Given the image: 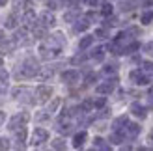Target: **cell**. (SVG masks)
Wrapping results in <instances>:
<instances>
[{
  "instance_id": "cell-2",
  "label": "cell",
  "mask_w": 153,
  "mask_h": 151,
  "mask_svg": "<svg viewBox=\"0 0 153 151\" xmlns=\"http://www.w3.org/2000/svg\"><path fill=\"white\" fill-rule=\"evenodd\" d=\"M13 97L15 99H19V101H25V103H34V90H30V88H25V86H21V88H15L13 90Z\"/></svg>"
},
{
  "instance_id": "cell-32",
  "label": "cell",
  "mask_w": 153,
  "mask_h": 151,
  "mask_svg": "<svg viewBox=\"0 0 153 151\" xmlns=\"http://www.w3.org/2000/svg\"><path fill=\"white\" fill-rule=\"evenodd\" d=\"M84 60H86V54H79V56H75L71 62L73 64H80V62H84Z\"/></svg>"
},
{
  "instance_id": "cell-3",
  "label": "cell",
  "mask_w": 153,
  "mask_h": 151,
  "mask_svg": "<svg viewBox=\"0 0 153 151\" xmlns=\"http://www.w3.org/2000/svg\"><path fill=\"white\" fill-rule=\"evenodd\" d=\"M28 119H30L28 112H19V114H15V116L10 119V127H7V129L15 131L17 127H22V125H26V123H28Z\"/></svg>"
},
{
  "instance_id": "cell-16",
  "label": "cell",
  "mask_w": 153,
  "mask_h": 151,
  "mask_svg": "<svg viewBox=\"0 0 153 151\" xmlns=\"http://www.w3.org/2000/svg\"><path fill=\"white\" fill-rule=\"evenodd\" d=\"M10 77H7V73H0V95L7 92V86H10Z\"/></svg>"
},
{
  "instance_id": "cell-20",
  "label": "cell",
  "mask_w": 153,
  "mask_h": 151,
  "mask_svg": "<svg viewBox=\"0 0 153 151\" xmlns=\"http://www.w3.org/2000/svg\"><path fill=\"white\" fill-rule=\"evenodd\" d=\"M52 75H54V69H52V67H45V69H39V78H41V80L51 78Z\"/></svg>"
},
{
  "instance_id": "cell-23",
  "label": "cell",
  "mask_w": 153,
  "mask_h": 151,
  "mask_svg": "<svg viewBox=\"0 0 153 151\" xmlns=\"http://www.w3.org/2000/svg\"><path fill=\"white\" fill-rule=\"evenodd\" d=\"M94 147H99V149H110V146L108 144H105V140L103 138H94Z\"/></svg>"
},
{
  "instance_id": "cell-21",
  "label": "cell",
  "mask_w": 153,
  "mask_h": 151,
  "mask_svg": "<svg viewBox=\"0 0 153 151\" xmlns=\"http://www.w3.org/2000/svg\"><path fill=\"white\" fill-rule=\"evenodd\" d=\"M90 26V22H88V19L84 17V19H80V21H76V24H75V30L76 32H84V30H86Z\"/></svg>"
},
{
  "instance_id": "cell-6",
  "label": "cell",
  "mask_w": 153,
  "mask_h": 151,
  "mask_svg": "<svg viewBox=\"0 0 153 151\" xmlns=\"http://www.w3.org/2000/svg\"><path fill=\"white\" fill-rule=\"evenodd\" d=\"M47 140H49V132L45 129H41V127H37L34 131V134H32V144L39 146V144H43V142H47Z\"/></svg>"
},
{
  "instance_id": "cell-22",
  "label": "cell",
  "mask_w": 153,
  "mask_h": 151,
  "mask_svg": "<svg viewBox=\"0 0 153 151\" xmlns=\"http://www.w3.org/2000/svg\"><path fill=\"white\" fill-rule=\"evenodd\" d=\"M91 58H94V60H97V62H103V58H105V49L97 47L94 52H91Z\"/></svg>"
},
{
  "instance_id": "cell-39",
  "label": "cell",
  "mask_w": 153,
  "mask_h": 151,
  "mask_svg": "<svg viewBox=\"0 0 153 151\" xmlns=\"http://www.w3.org/2000/svg\"><path fill=\"white\" fill-rule=\"evenodd\" d=\"M99 2H101V0H90V6H97Z\"/></svg>"
},
{
  "instance_id": "cell-40",
  "label": "cell",
  "mask_w": 153,
  "mask_h": 151,
  "mask_svg": "<svg viewBox=\"0 0 153 151\" xmlns=\"http://www.w3.org/2000/svg\"><path fill=\"white\" fill-rule=\"evenodd\" d=\"M7 4V0H0V6H6Z\"/></svg>"
},
{
  "instance_id": "cell-24",
  "label": "cell",
  "mask_w": 153,
  "mask_h": 151,
  "mask_svg": "<svg viewBox=\"0 0 153 151\" xmlns=\"http://www.w3.org/2000/svg\"><path fill=\"white\" fill-rule=\"evenodd\" d=\"M91 108H94V101H91V99H86V101L80 104V112H84V114H86V112H90Z\"/></svg>"
},
{
  "instance_id": "cell-28",
  "label": "cell",
  "mask_w": 153,
  "mask_h": 151,
  "mask_svg": "<svg viewBox=\"0 0 153 151\" xmlns=\"http://www.w3.org/2000/svg\"><path fill=\"white\" fill-rule=\"evenodd\" d=\"M105 104H106V99H105V97H99V99L94 101V107H95V108H103Z\"/></svg>"
},
{
  "instance_id": "cell-35",
  "label": "cell",
  "mask_w": 153,
  "mask_h": 151,
  "mask_svg": "<svg viewBox=\"0 0 153 151\" xmlns=\"http://www.w3.org/2000/svg\"><path fill=\"white\" fill-rule=\"evenodd\" d=\"M148 107H149V108H153V93H149V95H148Z\"/></svg>"
},
{
  "instance_id": "cell-17",
  "label": "cell",
  "mask_w": 153,
  "mask_h": 151,
  "mask_svg": "<svg viewBox=\"0 0 153 151\" xmlns=\"http://www.w3.org/2000/svg\"><path fill=\"white\" fill-rule=\"evenodd\" d=\"M91 43H94V36H84L82 39L79 41V49H80V50H84V49H88Z\"/></svg>"
},
{
  "instance_id": "cell-37",
  "label": "cell",
  "mask_w": 153,
  "mask_h": 151,
  "mask_svg": "<svg viewBox=\"0 0 153 151\" xmlns=\"http://www.w3.org/2000/svg\"><path fill=\"white\" fill-rule=\"evenodd\" d=\"M4 41H6V34L2 32V30H0V45H2Z\"/></svg>"
},
{
  "instance_id": "cell-42",
  "label": "cell",
  "mask_w": 153,
  "mask_h": 151,
  "mask_svg": "<svg viewBox=\"0 0 153 151\" xmlns=\"http://www.w3.org/2000/svg\"><path fill=\"white\" fill-rule=\"evenodd\" d=\"M149 142H153V129H151V134H149Z\"/></svg>"
},
{
  "instance_id": "cell-36",
  "label": "cell",
  "mask_w": 153,
  "mask_h": 151,
  "mask_svg": "<svg viewBox=\"0 0 153 151\" xmlns=\"http://www.w3.org/2000/svg\"><path fill=\"white\" fill-rule=\"evenodd\" d=\"M97 36H99V37H105V36H106V30H105V28L97 30Z\"/></svg>"
},
{
  "instance_id": "cell-27",
  "label": "cell",
  "mask_w": 153,
  "mask_h": 151,
  "mask_svg": "<svg viewBox=\"0 0 153 151\" xmlns=\"http://www.w3.org/2000/svg\"><path fill=\"white\" fill-rule=\"evenodd\" d=\"M142 71H146V73H153V62H149V60L142 62Z\"/></svg>"
},
{
  "instance_id": "cell-29",
  "label": "cell",
  "mask_w": 153,
  "mask_h": 151,
  "mask_svg": "<svg viewBox=\"0 0 153 151\" xmlns=\"http://www.w3.org/2000/svg\"><path fill=\"white\" fill-rule=\"evenodd\" d=\"M106 75H110V73H116L118 71V65H105V69H103Z\"/></svg>"
},
{
  "instance_id": "cell-26",
  "label": "cell",
  "mask_w": 153,
  "mask_h": 151,
  "mask_svg": "<svg viewBox=\"0 0 153 151\" xmlns=\"http://www.w3.org/2000/svg\"><path fill=\"white\" fill-rule=\"evenodd\" d=\"M112 11H114L112 4H103V10H101V13L105 15V17H108V15H112Z\"/></svg>"
},
{
  "instance_id": "cell-4",
  "label": "cell",
  "mask_w": 153,
  "mask_h": 151,
  "mask_svg": "<svg viewBox=\"0 0 153 151\" xmlns=\"http://www.w3.org/2000/svg\"><path fill=\"white\" fill-rule=\"evenodd\" d=\"M129 78H131L136 86H148V84H149V78L146 77V75H144L142 69H134V71H131Z\"/></svg>"
},
{
  "instance_id": "cell-1",
  "label": "cell",
  "mask_w": 153,
  "mask_h": 151,
  "mask_svg": "<svg viewBox=\"0 0 153 151\" xmlns=\"http://www.w3.org/2000/svg\"><path fill=\"white\" fill-rule=\"evenodd\" d=\"M39 64H37V60L36 58H26L25 62H22L21 65V69L15 73V77L17 78H32L36 77V75H39Z\"/></svg>"
},
{
  "instance_id": "cell-15",
  "label": "cell",
  "mask_w": 153,
  "mask_h": 151,
  "mask_svg": "<svg viewBox=\"0 0 153 151\" xmlns=\"http://www.w3.org/2000/svg\"><path fill=\"white\" fill-rule=\"evenodd\" d=\"M127 123H129V118H127V116H120V118H116V119H114V127H112V129L123 131Z\"/></svg>"
},
{
  "instance_id": "cell-9",
  "label": "cell",
  "mask_w": 153,
  "mask_h": 151,
  "mask_svg": "<svg viewBox=\"0 0 153 151\" xmlns=\"http://www.w3.org/2000/svg\"><path fill=\"white\" fill-rule=\"evenodd\" d=\"M62 80L65 84H76L80 80V73L75 71V69H69V71H64L62 73Z\"/></svg>"
},
{
  "instance_id": "cell-5",
  "label": "cell",
  "mask_w": 153,
  "mask_h": 151,
  "mask_svg": "<svg viewBox=\"0 0 153 151\" xmlns=\"http://www.w3.org/2000/svg\"><path fill=\"white\" fill-rule=\"evenodd\" d=\"M129 112H131L134 118H138V119H146L148 118V108L144 107V104H140V103H131Z\"/></svg>"
},
{
  "instance_id": "cell-18",
  "label": "cell",
  "mask_w": 153,
  "mask_h": 151,
  "mask_svg": "<svg viewBox=\"0 0 153 151\" xmlns=\"http://www.w3.org/2000/svg\"><path fill=\"white\" fill-rule=\"evenodd\" d=\"M17 21H19V17H17V13H11V15H7V19H6V26L7 28H15L17 26Z\"/></svg>"
},
{
  "instance_id": "cell-31",
  "label": "cell",
  "mask_w": 153,
  "mask_h": 151,
  "mask_svg": "<svg viewBox=\"0 0 153 151\" xmlns=\"http://www.w3.org/2000/svg\"><path fill=\"white\" fill-rule=\"evenodd\" d=\"M0 149H10V140L7 138H0Z\"/></svg>"
},
{
  "instance_id": "cell-11",
  "label": "cell",
  "mask_w": 153,
  "mask_h": 151,
  "mask_svg": "<svg viewBox=\"0 0 153 151\" xmlns=\"http://www.w3.org/2000/svg\"><path fill=\"white\" fill-rule=\"evenodd\" d=\"M71 121H69V119H67L65 118V114L62 116V118H60L58 119V127H56V129H58V132H62V134H67V132H71Z\"/></svg>"
},
{
  "instance_id": "cell-25",
  "label": "cell",
  "mask_w": 153,
  "mask_h": 151,
  "mask_svg": "<svg viewBox=\"0 0 153 151\" xmlns=\"http://www.w3.org/2000/svg\"><path fill=\"white\" fill-rule=\"evenodd\" d=\"M52 147L54 149H65V142L62 138H56V140H52Z\"/></svg>"
},
{
  "instance_id": "cell-8",
  "label": "cell",
  "mask_w": 153,
  "mask_h": 151,
  "mask_svg": "<svg viewBox=\"0 0 153 151\" xmlns=\"http://www.w3.org/2000/svg\"><path fill=\"white\" fill-rule=\"evenodd\" d=\"M36 95H37V101L39 103H47L52 97V88L51 86H39L37 92H36Z\"/></svg>"
},
{
  "instance_id": "cell-12",
  "label": "cell",
  "mask_w": 153,
  "mask_h": 151,
  "mask_svg": "<svg viewBox=\"0 0 153 151\" xmlns=\"http://www.w3.org/2000/svg\"><path fill=\"white\" fill-rule=\"evenodd\" d=\"M86 138H88L86 131L75 132V136H73V147H75V149H80V147L84 146V142H86Z\"/></svg>"
},
{
  "instance_id": "cell-13",
  "label": "cell",
  "mask_w": 153,
  "mask_h": 151,
  "mask_svg": "<svg viewBox=\"0 0 153 151\" xmlns=\"http://www.w3.org/2000/svg\"><path fill=\"white\" fill-rule=\"evenodd\" d=\"M39 22H41L43 26H47V28H49V26H54L56 19H54V15H52L51 11H45L41 17H39Z\"/></svg>"
},
{
  "instance_id": "cell-19",
  "label": "cell",
  "mask_w": 153,
  "mask_h": 151,
  "mask_svg": "<svg viewBox=\"0 0 153 151\" xmlns=\"http://www.w3.org/2000/svg\"><path fill=\"white\" fill-rule=\"evenodd\" d=\"M140 21H142V24H151V22H153V10L144 11L142 17H140Z\"/></svg>"
},
{
  "instance_id": "cell-33",
  "label": "cell",
  "mask_w": 153,
  "mask_h": 151,
  "mask_svg": "<svg viewBox=\"0 0 153 151\" xmlns=\"http://www.w3.org/2000/svg\"><path fill=\"white\" fill-rule=\"evenodd\" d=\"M94 80H95V73H88V77H86V84H94Z\"/></svg>"
},
{
  "instance_id": "cell-7",
  "label": "cell",
  "mask_w": 153,
  "mask_h": 151,
  "mask_svg": "<svg viewBox=\"0 0 153 151\" xmlns=\"http://www.w3.org/2000/svg\"><path fill=\"white\" fill-rule=\"evenodd\" d=\"M116 78H110V80H105L103 84H99L97 86V93H101V95H106V93H112L114 92V88H116Z\"/></svg>"
},
{
  "instance_id": "cell-10",
  "label": "cell",
  "mask_w": 153,
  "mask_h": 151,
  "mask_svg": "<svg viewBox=\"0 0 153 151\" xmlns=\"http://www.w3.org/2000/svg\"><path fill=\"white\" fill-rule=\"evenodd\" d=\"M123 131H125V136H129V138L133 140V138H136V136L140 134L142 129H140V125H138V123H131V121H129V123L125 125V129H123Z\"/></svg>"
},
{
  "instance_id": "cell-41",
  "label": "cell",
  "mask_w": 153,
  "mask_h": 151,
  "mask_svg": "<svg viewBox=\"0 0 153 151\" xmlns=\"http://www.w3.org/2000/svg\"><path fill=\"white\" fill-rule=\"evenodd\" d=\"M146 4L148 6H153V0H146Z\"/></svg>"
},
{
  "instance_id": "cell-38",
  "label": "cell",
  "mask_w": 153,
  "mask_h": 151,
  "mask_svg": "<svg viewBox=\"0 0 153 151\" xmlns=\"http://www.w3.org/2000/svg\"><path fill=\"white\" fill-rule=\"evenodd\" d=\"M6 121V114H4V112H0V125H2Z\"/></svg>"
},
{
  "instance_id": "cell-14",
  "label": "cell",
  "mask_w": 153,
  "mask_h": 151,
  "mask_svg": "<svg viewBox=\"0 0 153 151\" xmlns=\"http://www.w3.org/2000/svg\"><path fill=\"white\" fill-rule=\"evenodd\" d=\"M22 22H25L26 26H34L36 22H37V17H36V13L28 10V11L25 13V17H22Z\"/></svg>"
},
{
  "instance_id": "cell-34",
  "label": "cell",
  "mask_w": 153,
  "mask_h": 151,
  "mask_svg": "<svg viewBox=\"0 0 153 151\" xmlns=\"http://www.w3.org/2000/svg\"><path fill=\"white\" fill-rule=\"evenodd\" d=\"M144 49H146V52H149V54H153V41H151V43H148V45H146V47H144Z\"/></svg>"
},
{
  "instance_id": "cell-43",
  "label": "cell",
  "mask_w": 153,
  "mask_h": 151,
  "mask_svg": "<svg viewBox=\"0 0 153 151\" xmlns=\"http://www.w3.org/2000/svg\"><path fill=\"white\" fill-rule=\"evenodd\" d=\"M2 64H4V58H2V56H0V67H2Z\"/></svg>"
},
{
  "instance_id": "cell-30",
  "label": "cell",
  "mask_w": 153,
  "mask_h": 151,
  "mask_svg": "<svg viewBox=\"0 0 153 151\" xmlns=\"http://www.w3.org/2000/svg\"><path fill=\"white\" fill-rule=\"evenodd\" d=\"M58 104H60V99H54L51 103V107H49V112L52 114V112H56V108H58Z\"/></svg>"
}]
</instances>
